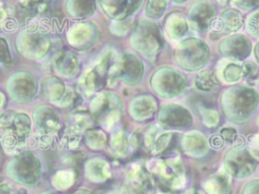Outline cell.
Segmentation results:
<instances>
[{"mask_svg": "<svg viewBox=\"0 0 259 194\" xmlns=\"http://www.w3.org/2000/svg\"><path fill=\"white\" fill-rule=\"evenodd\" d=\"M226 157L228 171L234 176L244 178L252 174L256 168L255 161L246 152H229Z\"/></svg>", "mask_w": 259, "mask_h": 194, "instance_id": "obj_7", "label": "cell"}, {"mask_svg": "<svg viewBox=\"0 0 259 194\" xmlns=\"http://www.w3.org/2000/svg\"><path fill=\"white\" fill-rule=\"evenodd\" d=\"M97 37V28L90 22L76 23L68 32L69 42L79 50H85V47L90 46Z\"/></svg>", "mask_w": 259, "mask_h": 194, "instance_id": "obj_8", "label": "cell"}, {"mask_svg": "<svg viewBox=\"0 0 259 194\" xmlns=\"http://www.w3.org/2000/svg\"><path fill=\"white\" fill-rule=\"evenodd\" d=\"M67 12L74 18H86L95 10V0H67Z\"/></svg>", "mask_w": 259, "mask_h": 194, "instance_id": "obj_14", "label": "cell"}, {"mask_svg": "<svg viewBox=\"0 0 259 194\" xmlns=\"http://www.w3.org/2000/svg\"><path fill=\"white\" fill-rule=\"evenodd\" d=\"M21 5L26 9H33L39 3V0H19Z\"/></svg>", "mask_w": 259, "mask_h": 194, "instance_id": "obj_23", "label": "cell"}, {"mask_svg": "<svg viewBox=\"0 0 259 194\" xmlns=\"http://www.w3.org/2000/svg\"><path fill=\"white\" fill-rule=\"evenodd\" d=\"M234 4L242 9H252L253 7L259 6V0H233Z\"/></svg>", "mask_w": 259, "mask_h": 194, "instance_id": "obj_20", "label": "cell"}, {"mask_svg": "<svg viewBox=\"0 0 259 194\" xmlns=\"http://www.w3.org/2000/svg\"><path fill=\"white\" fill-rule=\"evenodd\" d=\"M56 70L59 71L60 74L66 77L74 76L78 69V63L76 56L71 54L70 52H62L58 55L55 61Z\"/></svg>", "mask_w": 259, "mask_h": 194, "instance_id": "obj_15", "label": "cell"}, {"mask_svg": "<svg viewBox=\"0 0 259 194\" xmlns=\"http://www.w3.org/2000/svg\"><path fill=\"white\" fill-rule=\"evenodd\" d=\"M131 44L147 59H154L163 44L160 26L152 20L140 18L131 34Z\"/></svg>", "mask_w": 259, "mask_h": 194, "instance_id": "obj_1", "label": "cell"}, {"mask_svg": "<svg viewBox=\"0 0 259 194\" xmlns=\"http://www.w3.org/2000/svg\"><path fill=\"white\" fill-rule=\"evenodd\" d=\"M188 20L182 12H172L164 20V28L171 38H179L188 29Z\"/></svg>", "mask_w": 259, "mask_h": 194, "instance_id": "obj_13", "label": "cell"}, {"mask_svg": "<svg viewBox=\"0 0 259 194\" xmlns=\"http://www.w3.org/2000/svg\"><path fill=\"white\" fill-rule=\"evenodd\" d=\"M243 194H259V180L252 181L246 185Z\"/></svg>", "mask_w": 259, "mask_h": 194, "instance_id": "obj_21", "label": "cell"}, {"mask_svg": "<svg viewBox=\"0 0 259 194\" xmlns=\"http://www.w3.org/2000/svg\"><path fill=\"white\" fill-rule=\"evenodd\" d=\"M208 47L198 38L183 39L175 48V60L183 69L196 70L207 61Z\"/></svg>", "mask_w": 259, "mask_h": 194, "instance_id": "obj_2", "label": "cell"}, {"mask_svg": "<svg viewBox=\"0 0 259 194\" xmlns=\"http://www.w3.org/2000/svg\"><path fill=\"white\" fill-rule=\"evenodd\" d=\"M7 117V122L1 119L2 129V142L4 147L10 149L18 147L22 138L26 137L30 128V120L24 113H18L9 111L3 113Z\"/></svg>", "mask_w": 259, "mask_h": 194, "instance_id": "obj_4", "label": "cell"}, {"mask_svg": "<svg viewBox=\"0 0 259 194\" xmlns=\"http://www.w3.org/2000/svg\"><path fill=\"white\" fill-rule=\"evenodd\" d=\"M50 37L40 31L22 30L15 38V46L21 55H25L28 58L41 57L50 48Z\"/></svg>", "mask_w": 259, "mask_h": 194, "instance_id": "obj_5", "label": "cell"}, {"mask_svg": "<svg viewBox=\"0 0 259 194\" xmlns=\"http://www.w3.org/2000/svg\"><path fill=\"white\" fill-rule=\"evenodd\" d=\"M167 7V0H147L145 14L150 18H160Z\"/></svg>", "mask_w": 259, "mask_h": 194, "instance_id": "obj_16", "label": "cell"}, {"mask_svg": "<svg viewBox=\"0 0 259 194\" xmlns=\"http://www.w3.org/2000/svg\"><path fill=\"white\" fill-rule=\"evenodd\" d=\"M247 29L251 34L259 36V10L251 14L248 18Z\"/></svg>", "mask_w": 259, "mask_h": 194, "instance_id": "obj_19", "label": "cell"}, {"mask_svg": "<svg viewBox=\"0 0 259 194\" xmlns=\"http://www.w3.org/2000/svg\"><path fill=\"white\" fill-rule=\"evenodd\" d=\"M130 24H131L130 18H125L123 20H114L110 25V30L112 31V33L123 35L127 32Z\"/></svg>", "mask_w": 259, "mask_h": 194, "instance_id": "obj_17", "label": "cell"}, {"mask_svg": "<svg viewBox=\"0 0 259 194\" xmlns=\"http://www.w3.org/2000/svg\"><path fill=\"white\" fill-rule=\"evenodd\" d=\"M159 120L161 124H163V126L165 127H170V126L180 127V126H186L189 123H191V116L189 112L181 106L177 107L176 114L173 115V112L170 106H168L161 109Z\"/></svg>", "mask_w": 259, "mask_h": 194, "instance_id": "obj_12", "label": "cell"}, {"mask_svg": "<svg viewBox=\"0 0 259 194\" xmlns=\"http://www.w3.org/2000/svg\"><path fill=\"white\" fill-rule=\"evenodd\" d=\"M104 13L113 20H123L137 11L132 0H100Z\"/></svg>", "mask_w": 259, "mask_h": 194, "instance_id": "obj_10", "label": "cell"}, {"mask_svg": "<svg viewBox=\"0 0 259 194\" xmlns=\"http://www.w3.org/2000/svg\"><path fill=\"white\" fill-rule=\"evenodd\" d=\"M34 122L36 126L46 132L58 130L60 126V118L58 112L53 107H37L34 110Z\"/></svg>", "mask_w": 259, "mask_h": 194, "instance_id": "obj_11", "label": "cell"}, {"mask_svg": "<svg viewBox=\"0 0 259 194\" xmlns=\"http://www.w3.org/2000/svg\"><path fill=\"white\" fill-rule=\"evenodd\" d=\"M244 68H245V75L247 77H253L255 75V72L257 71V68L252 63L245 64Z\"/></svg>", "mask_w": 259, "mask_h": 194, "instance_id": "obj_22", "label": "cell"}, {"mask_svg": "<svg viewBox=\"0 0 259 194\" xmlns=\"http://www.w3.org/2000/svg\"><path fill=\"white\" fill-rule=\"evenodd\" d=\"M197 79L203 80V83L196 85L200 90H210V88L214 85V79L212 78V75L208 71L199 74L197 76Z\"/></svg>", "mask_w": 259, "mask_h": 194, "instance_id": "obj_18", "label": "cell"}, {"mask_svg": "<svg viewBox=\"0 0 259 194\" xmlns=\"http://www.w3.org/2000/svg\"><path fill=\"white\" fill-rule=\"evenodd\" d=\"M171 1H173L174 3H177V4H182V3H184L187 0H171Z\"/></svg>", "mask_w": 259, "mask_h": 194, "instance_id": "obj_24", "label": "cell"}, {"mask_svg": "<svg viewBox=\"0 0 259 194\" xmlns=\"http://www.w3.org/2000/svg\"><path fill=\"white\" fill-rule=\"evenodd\" d=\"M243 24L242 14L233 9H227L222 12L221 17L213 18L209 28L215 32H233L241 28Z\"/></svg>", "mask_w": 259, "mask_h": 194, "instance_id": "obj_9", "label": "cell"}, {"mask_svg": "<svg viewBox=\"0 0 259 194\" xmlns=\"http://www.w3.org/2000/svg\"><path fill=\"white\" fill-rule=\"evenodd\" d=\"M121 108V101L115 94L102 92L92 100L90 111L103 127L110 128L118 121Z\"/></svg>", "mask_w": 259, "mask_h": 194, "instance_id": "obj_3", "label": "cell"}, {"mask_svg": "<svg viewBox=\"0 0 259 194\" xmlns=\"http://www.w3.org/2000/svg\"><path fill=\"white\" fill-rule=\"evenodd\" d=\"M214 6L208 1H197L193 3L187 12L188 23L193 30L204 31L214 18Z\"/></svg>", "mask_w": 259, "mask_h": 194, "instance_id": "obj_6", "label": "cell"}]
</instances>
